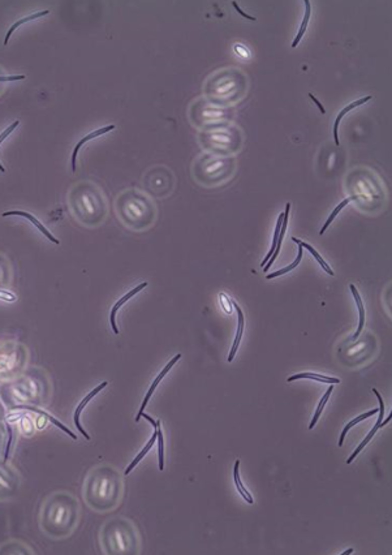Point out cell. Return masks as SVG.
<instances>
[{
	"mask_svg": "<svg viewBox=\"0 0 392 555\" xmlns=\"http://www.w3.org/2000/svg\"><path fill=\"white\" fill-rule=\"evenodd\" d=\"M371 97L369 95V97H365V98H361V99H358V101H355V102H352V103H349L348 106L344 107L342 111L339 112V115L336 116V120H335V124H334V141H335V145H339V137H338V128H339V124L340 121H342V119L344 117V115H347V113L349 112V111L352 110H355L356 107L361 106V104H364L366 103L367 101H370Z\"/></svg>",
	"mask_w": 392,
	"mask_h": 555,
	"instance_id": "obj_10",
	"label": "cell"
},
{
	"mask_svg": "<svg viewBox=\"0 0 392 555\" xmlns=\"http://www.w3.org/2000/svg\"><path fill=\"white\" fill-rule=\"evenodd\" d=\"M19 124H20L19 120H15V121H13L10 127H7V128L4 129L3 132L0 133V145L3 144L4 140H6V138L8 137V136H10L11 133H12L13 131H15V129L17 128V127H19ZM0 172H2V173H6V168H4V167L2 166V163H0Z\"/></svg>",
	"mask_w": 392,
	"mask_h": 555,
	"instance_id": "obj_27",
	"label": "cell"
},
{
	"mask_svg": "<svg viewBox=\"0 0 392 555\" xmlns=\"http://www.w3.org/2000/svg\"><path fill=\"white\" fill-rule=\"evenodd\" d=\"M10 215H17V217H22V218H25V219H28V220H29V222H32V223H33V224H34V227H35V228H37V229H38V231H39V232H42V235H43V236H46V237H47V238H48V240H50V241H52V242H53V244H56V245H59V244H60V241H59V240H57V238H56V237H55V236H53V235H52V233H51V232H50V231H48V229H47V228H46V227H44V226H43V224H42V223H41V222H39V220H38V219H37V218H35V217H34V215H33V214H30V213H26V211H21V210H12V211H6V213H3V214H2V217H3V218H6V217H10Z\"/></svg>",
	"mask_w": 392,
	"mask_h": 555,
	"instance_id": "obj_5",
	"label": "cell"
},
{
	"mask_svg": "<svg viewBox=\"0 0 392 555\" xmlns=\"http://www.w3.org/2000/svg\"><path fill=\"white\" fill-rule=\"evenodd\" d=\"M304 3H305V7H306V8H305V15H304V19H302L301 26H300V30H298L297 35H296V38H295V41L292 42V47H293V48L297 47L298 42L302 39V35H304L305 32H306L307 24H309V20H310V13H311L310 2H309V0H305Z\"/></svg>",
	"mask_w": 392,
	"mask_h": 555,
	"instance_id": "obj_15",
	"label": "cell"
},
{
	"mask_svg": "<svg viewBox=\"0 0 392 555\" xmlns=\"http://www.w3.org/2000/svg\"><path fill=\"white\" fill-rule=\"evenodd\" d=\"M292 240H293V241H295L296 244L298 245V246H301V248H305V249H307V251L310 252V253L314 256V258H315V260H317L318 262H319L320 266L323 267L324 271H326L327 274H330V275H334V271H333V270L330 269V266H329V265H327L326 261H324L323 258L320 257L319 253H318V252L315 251V249H314L313 246H310V245H309V244H306V242L301 241V240H298V238H296V237H292Z\"/></svg>",
	"mask_w": 392,
	"mask_h": 555,
	"instance_id": "obj_17",
	"label": "cell"
},
{
	"mask_svg": "<svg viewBox=\"0 0 392 555\" xmlns=\"http://www.w3.org/2000/svg\"><path fill=\"white\" fill-rule=\"evenodd\" d=\"M115 129V126H107V127H103V128H99L97 129V131H94V132H90L89 135H86L85 137H82L81 140H80L79 142H77V145L75 146V149H73V153H72V158H71V163H72V171L75 172L76 171V159H77V154H79L80 149L84 146V145L86 144V142L91 141V140H94V138L99 137V136L104 135V133L107 132H111V131H113Z\"/></svg>",
	"mask_w": 392,
	"mask_h": 555,
	"instance_id": "obj_9",
	"label": "cell"
},
{
	"mask_svg": "<svg viewBox=\"0 0 392 555\" xmlns=\"http://www.w3.org/2000/svg\"><path fill=\"white\" fill-rule=\"evenodd\" d=\"M0 300L7 302H15L17 300L16 295H13L11 292H8L7 289H0Z\"/></svg>",
	"mask_w": 392,
	"mask_h": 555,
	"instance_id": "obj_28",
	"label": "cell"
},
{
	"mask_svg": "<svg viewBox=\"0 0 392 555\" xmlns=\"http://www.w3.org/2000/svg\"><path fill=\"white\" fill-rule=\"evenodd\" d=\"M120 481L116 473L106 468H95L88 474L84 485V498L89 507L97 511L111 510L119 501Z\"/></svg>",
	"mask_w": 392,
	"mask_h": 555,
	"instance_id": "obj_2",
	"label": "cell"
},
{
	"mask_svg": "<svg viewBox=\"0 0 392 555\" xmlns=\"http://www.w3.org/2000/svg\"><path fill=\"white\" fill-rule=\"evenodd\" d=\"M289 210H291V204H287L286 205V211H284V218H283V223H282V229H280V233H279V240H278V244H276V249L275 252H274L273 254V257L269 260V262H267L266 265L264 266V271L265 273H267L269 270H270L271 265L274 264V261H275V258L278 257V254H279L280 252V248H282V241H283V237H284V233H286L287 231V223H288V215H289Z\"/></svg>",
	"mask_w": 392,
	"mask_h": 555,
	"instance_id": "obj_11",
	"label": "cell"
},
{
	"mask_svg": "<svg viewBox=\"0 0 392 555\" xmlns=\"http://www.w3.org/2000/svg\"><path fill=\"white\" fill-rule=\"evenodd\" d=\"M48 13H50V11H48V10H44V11H41V12L33 13V15H30V16L22 17L21 20H19V21L15 22V24H13V25L11 26L10 29H8V32H7L6 38H4V46H7V44H8V42H10L11 37H12V34H13V33H15V30H16V29H19L20 26L24 25V24H26V22L33 21V20H37V19H39V17L46 16V15H48Z\"/></svg>",
	"mask_w": 392,
	"mask_h": 555,
	"instance_id": "obj_13",
	"label": "cell"
},
{
	"mask_svg": "<svg viewBox=\"0 0 392 555\" xmlns=\"http://www.w3.org/2000/svg\"><path fill=\"white\" fill-rule=\"evenodd\" d=\"M375 413H378V409H376V408H375V409H373V411L367 412V413L361 414V416H358V417H356V418H355V420H352V421H351V422H349V423H348V425H347V426H345V427H344V430H343L342 436H340L339 446H343V442H344V438H345V436H347V433H348V430H349V429H351V427H353V426H355V425H356V423H358V422H360V421L365 420V418L370 417V416H373V414H375Z\"/></svg>",
	"mask_w": 392,
	"mask_h": 555,
	"instance_id": "obj_23",
	"label": "cell"
},
{
	"mask_svg": "<svg viewBox=\"0 0 392 555\" xmlns=\"http://www.w3.org/2000/svg\"><path fill=\"white\" fill-rule=\"evenodd\" d=\"M349 288H351L352 293H353V296H355L356 304H357V306H358V313H360V323H358V329H357V331H356L355 336H353V340H355V339L358 338V335H360L361 331H362V329H364V325H365V307H364V304H362V301H361V297H360V295H358L357 288H356L353 284H351V286H349Z\"/></svg>",
	"mask_w": 392,
	"mask_h": 555,
	"instance_id": "obj_16",
	"label": "cell"
},
{
	"mask_svg": "<svg viewBox=\"0 0 392 555\" xmlns=\"http://www.w3.org/2000/svg\"><path fill=\"white\" fill-rule=\"evenodd\" d=\"M353 198H357V197H356V196H352V197H347V198H345V200H344V201L340 202V204L338 205V206H336L335 209H334V211H333V213H331V215H330V217H329V219H327V220H326V223H324V226L322 227V229H320V231H319L320 235H323V232H324V231H326L327 228H329V226H330V224H331V222H333V220L335 219L336 215H338V214H339L340 211H342V209H344L345 205H348L349 202H351L352 200H353Z\"/></svg>",
	"mask_w": 392,
	"mask_h": 555,
	"instance_id": "obj_22",
	"label": "cell"
},
{
	"mask_svg": "<svg viewBox=\"0 0 392 555\" xmlns=\"http://www.w3.org/2000/svg\"><path fill=\"white\" fill-rule=\"evenodd\" d=\"M107 385H108V382H102L101 385H98V386L95 387L94 390H91V391L89 392L88 395H86L85 398L82 399L81 403H80V404L77 405V408H76L75 413H73V422H75L76 427L79 429L80 433H81L82 436L85 437L86 439H90V436H89V434L86 433V430L84 429V427H82L81 421H80V417H81L82 412H84V409H85V407H86V405H88V403H90V402H91V399L94 398V396H97V395H98V392H101L102 390H103L104 387L107 386Z\"/></svg>",
	"mask_w": 392,
	"mask_h": 555,
	"instance_id": "obj_4",
	"label": "cell"
},
{
	"mask_svg": "<svg viewBox=\"0 0 392 555\" xmlns=\"http://www.w3.org/2000/svg\"><path fill=\"white\" fill-rule=\"evenodd\" d=\"M301 258H302V248H301V246H298V254H297V257H296V260L293 261V262H292V264L289 265V266L284 267V269L278 270L276 273L270 274V275H267L266 278H267V279H273V278H276V276L284 275V274H287V273H288V271H291V270L295 269V267L297 266L298 264H300V261H301Z\"/></svg>",
	"mask_w": 392,
	"mask_h": 555,
	"instance_id": "obj_24",
	"label": "cell"
},
{
	"mask_svg": "<svg viewBox=\"0 0 392 555\" xmlns=\"http://www.w3.org/2000/svg\"><path fill=\"white\" fill-rule=\"evenodd\" d=\"M22 408H28V409H30V411L38 412V413H39V414H42V416H46V417H47V418H48V420H50V421H51V422H52V423H53V425H55V426H57V427H59V429H61V430H63V431H66V433H67V434H68V436H69V437H71V438H73V439H77V437H76V436H75V434H73V433H72V431H71V430H69V429H68V427H67V426H64L63 423H60V422H59V421H57V420H56V418H55V417H52V416H50V414H48V413H47V412L39 411V409H35V408H32V407H22Z\"/></svg>",
	"mask_w": 392,
	"mask_h": 555,
	"instance_id": "obj_25",
	"label": "cell"
},
{
	"mask_svg": "<svg viewBox=\"0 0 392 555\" xmlns=\"http://www.w3.org/2000/svg\"><path fill=\"white\" fill-rule=\"evenodd\" d=\"M373 392H374V394H375L376 398H378V402H379V409H378V412H379V418H378V421H376V423H375V426H374L373 429H371L370 433L367 434V437L364 439V441H362V442H361V445L358 446L357 450H356V451L351 455V458H349L348 460H347V463H348V464H351L352 460H353V459H355L356 456H357V455L360 454L361 450L364 449L365 446H366L367 443H369V441H370V439L374 437V434L376 433V430L379 429V427H382V421H383V417H384V403H383V399H382V396L379 395V392L376 391L375 389L373 390Z\"/></svg>",
	"mask_w": 392,
	"mask_h": 555,
	"instance_id": "obj_7",
	"label": "cell"
},
{
	"mask_svg": "<svg viewBox=\"0 0 392 555\" xmlns=\"http://www.w3.org/2000/svg\"><path fill=\"white\" fill-rule=\"evenodd\" d=\"M21 486V476L19 472L0 459V501H10L19 492Z\"/></svg>",
	"mask_w": 392,
	"mask_h": 555,
	"instance_id": "obj_3",
	"label": "cell"
},
{
	"mask_svg": "<svg viewBox=\"0 0 392 555\" xmlns=\"http://www.w3.org/2000/svg\"><path fill=\"white\" fill-rule=\"evenodd\" d=\"M283 218H284V213H280L279 214V218H278V222H276V227H275V232H274V238H273V245H271V249L270 252L267 253V256L265 257L264 262H262V267L265 266V265L269 262V260H270L271 257H273V254L274 252H275L276 249V244H278V240H279V233H280V229H282V223H283Z\"/></svg>",
	"mask_w": 392,
	"mask_h": 555,
	"instance_id": "obj_20",
	"label": "cell"
},
{
	"mask_svg": "<svg viewBox=\"0 0 392 555\" xmlns=\"http://www.w3.org/2000/svg\"><path fill=\"white\" fill-rule=\"evenodd\" d=\"M180 357H181V354H176L175 357H173L172 360H171L170 362H168V364H167L166 366L163 367V370H162V372H160V373L158 374V377H157V378H155V381H154V382H153V385H151V386H150V389H149L148 394H146V396H145L144 402H142L141 408H140V412H138L137 417H136V422H138V421H140V418H141L142 413H144V409H145V408H146V404H148V403H149V399L151 398V395H153V394H154V391H155V389H157V386H158V385H159L160 381L163 380L164 376H166V374L168 373V372H170V369L173 366V365L176 364V362H177V360H180Z\"/></svg>",
	"mask_w": 392,
	"mask_h": 555,
	"instance_id": "obj_6",
	"label": "cell"
},
{
	"mask_svg": "<svg viewBox=\"0 0 392 555\" xmlns=\"http://www.w3.org/2000/svg\"><path fill=\"white\" fill-rule=\"evenodd\" d=\"M80 521V503L68 491H56L46 498L39 512V527L52 539L72 536Z\"/></svg>",
	"mask_w": 392,
	"mask_h": 555,
	"instance_id": "obj_1",
	"label": "cell"
},
{
	"mask_svg": "<svg viewBox=\"0 0 392 555\" xmlns=\"http://www.w3.org/2000/svg\"><path fill=\"white\" fill-rule=\"evenodd\" d=\"M309 97H310V98H311V101H313V102H314V103L317 104V106H318V108H319V111H320V113H323V115H324V113H326V110H324V107H323V106H322V104H320V102H319V101H318L317 98L314 97V95H313V94H309Z\"/></svg>",
	"mask_w": 392,
	"mask_h": 555,
	"instance_id": "obj_31",
	"label": "cell"
},
{
	"mask_svg": "<svg viewBox=\"0 0 392 555\" xmlns=\"http://www.w3.org/2000/svg\"><path fill=\"white\" fill-rule=\"evenodd\" d=\"M232 304L233 306H235L236 312H237V317H239V327H237V333H236V338H235V342H233L232 348H231V352H229V356H228L229 362H231V361L233 360V357H235L236 352H237V348H239V345H240V340H241L242 331H244V314H242L241 309H240V306L236 304L235 301H232Z\"/></svg>",
	"mask_w": 392,
	"mask_h": 555,
	"instance_id": "obj_12",
	"label": "cell"
},
{
	"mask_svg": "<svg viewBox=\"0 0 392 555\" xmlns=\"http://www.w3.org/2000/svg\"><path fill=\"white\" fill-rule=\"evenodd\" d=\"M142 416H144L145 418L148 421H150V423L153 425V426L157 427V433H158V445H159V469L160 471H163V468H164V451H163V436H162V430H160V422L159 421H155L154 418H151L150 416H146L145 413H142Z\"/></svg>",
	"mask_w": 392,
	"mask_h": 555,
	"instance_id": "obj_14",
	"label": "cell"
},
{
	"mask_svg": "<svg viewBox=\"0 0 392 555\" xmlns=\"http://www.w3.org/2000/svg\"><path fill=\"white\" fill-rule=\"evenodd\" d=\"M232 6L235 7V10L237 11V12H239L242 17H245V19H248V20H251V21H255V17H251L250 15H248V13H245L244 11H242L241 8H240L239 4L236 3V2H232Z\"/></svg>",
	"mask_w": 392,
	"mask_h": 555,
	"instance_id": "obj_29",
	"label": "cell"
},
{
	"mask_svg": "<svg viewBox=\"0 0 392 555\" xmlns=\"http://www.w3.org/2000/svg\"><path fill=\"white\" fill-rule=\"evenodd\" d=\"M154 427H155V426H154ZM157 437H158V433H157V427H155V433H154V436H153V437H151V439H150V441H149V442H148V443H146V446H145L144 449H142V451H141V452H140V454H138V455H137V456H136V459H135V460H133V461H132V463H130V464H129V467H128V468H126V469H125V476H128V474H129V473H130V472H132V469H133V468H135V467H136V465H137V464H138V463H140V461H141V460H142V459H144V456H145V455L148 454V452H149V450H150V449H151V447H153V445H154V443L157 442Z\"/></svg>",
	"mask_w": 392,
	"mask_h": 555,
	"instance_id": "obj_18",
	"label": "cell"
},
{
	"mask_svg": "<svg viewBox=\"0 0 392 555\" xmlns=\"http://www.w3.org/2000/svg\"><path fill=\"white\" fill-rule=\"evenodd\" d=\"M25 76H0V81H17V80H24Z\"/></svg>",
	"mask_w": 392,
	"mask_h": 555,
	"instance_id": "obj_30",
	"label": "cell"
},
{
	"mask_svg": "<svg viewBox=\"0 0 392 555\" xmlns=\"http://www.w3.org/2000/svg\"><path fill=\"white\" fill-rule=\"evenodd\" d=\"M300 378H310V380H315V381H318V382H323V383H340V380H338V378H331V377L319 376V374H314V373L296 374V376H293V377H289L288 382H292V381H296V380H300Z\"/></svg>",
	"mask_w": 392,
	"mask_h": 555,
	"instance_id": "obj_19",
	"label": "cell"
},
{
	"mask_svg": "<svg viewBox=\"0 0 392 555\" xmlns=\"http://www.w3.org/2000/svg\"><path fill=\"white\" fill-rule=\"evenodd\" d=\"M239 467H240V460H237L235 463V469H233V477H235V483H236V487H237V490L240 491V494H241V497H244V499L248 503H253V498H251V496L249 494L248 491H246V489H244V486H242V483L241 481H240V474H239Z\"/></svg>",
	"mask_w": 392,
	"mask_h": 555,
	"instance_id": "obj_21",
	"label": "cell"
},
{
	"mask_svg": "<svg viewBox=\"0 0 392 555\" xmlns=\"http://www.w3.org/2000/svg\"><path fill=\"white\" fill-rule=\"evenodd\" d=\"M331 392H333V386H331L329 390H327V392H326V394H324V396H323V398H322V400H320V402H319V405H318L317 411H315V414H314L313 420H311V423H310V425H309V427H310V429H313V427L315 426V423H317L318 418H319L320 413H322V409H323V408H324V405H326V403H327V400H329L330 395H331Z\"/></svg>",
	"mask_w": 392,
	"mask_h": 555,
	"instance_id": "obj_26",
	"label": "cell"
},
{
	"mask_svg": "<svg viewBox=\"0 0 392 555\" xmlns=\"http://www.w3.org/2000/svg\"><path fill=\"white\" fill-rule=\"evenodd\" d=\"M352 552H353V549H348L347 551L343 552V555H348V554H352Z\"/></svg>",
	"mask_w": 392,
	"mask_h": 555,
	"instance_id": "obj_32",
	"label": "cell"
},
{
	"mask_svg": "<svg viewBox=\"0 0 392 555\" xmlns=\"http://www.w3.org/2000/svg\"><path fill=\"white\" fill-rule=\"evenodd\" d=\"M146 287H148V282L141 283L140 286H137V287H136V288H133L132 291H129L125 296H122V297L120 298L119 301H117L116 304L113 305L112 309H111V313H110V323H111V327H112V331H113V333H115V334H119V329H117V326H116V313H117V311H119L120 307H121L122 305H124L126 301H128L129 298H132L133 296L137 295L138 292L142 291V289L146 288Z\"/></svg>",
	"mask_w": 392,
	"mask_h": 555,
	"instance_id": "obj_8",
	"label": "cell"
}]
</instances>
